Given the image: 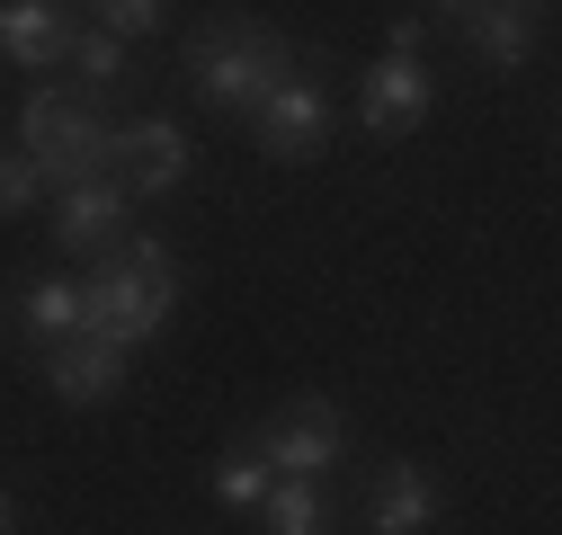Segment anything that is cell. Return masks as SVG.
<instances>
[{"mask_svg":"<svg viewBox=\"0 0 562 535\" xmlns=\"http://www.w3.org/2000/svg\"><path fill=\"white\" fill-rule=\"evenodd\" d=\"M170 312H179V268H170V250H161V241H116L108 268L81 286V340L144 349Z\"/></svg>","mask_w":562,"mask_h":535,"instance_id":"obj_1","label":"cell"},{"mask_svg":"<svg viewBox=\"0 0 562 535\" xmlns=\"http://www.w3.org/2000/svg\"><path fill=\"white\" fill-rule=\"evenodd\" d=\"M188 81L224 107H259L277 81H295V45L277 36L268 19H233V27H196L188 36Z\"/></svg>","mask_w":562,"mask_h":535,"instance_id":"obj_2","label":"cell"},{"mask_svg":"<svg viewBox=\"0 0 562 535\" xmlns=\"http://www.w3.org/2000/svg\"><path fill=\"white\" fill-rule=\"evenodd\" d=\"M19 144L36 161V179H108V116L81 107V90H36L19 107Z\"/></svg>","mask_w":562,"mask_h":535,"instance_id":"obj_3","label":"cell"},{"mask_svg":"<svg viewBox=\"0 0 562 535\" xmlns=\"http://www.w3.org/2000/svg\"><path fill=\"white\" fill-rule=\"evenodd\" d=\"M268 474H286V482H322L330 464L348 455V420H339V401H322V392H304L295 411H277L268 429H259V446H250Z\"/></svg>","mask_w":562,"mask_h":535,"instance_id":"obj_4","label":"cell"},{"mask_svg":"<svg viewBox=\"0 0 562 535\" xmlns=\"http://www.w3.org/2000/svg\"><path fill=\"white\" fill-rule=\"evenodd\" d=\"M108 179L125 196H161L188 179V134L170 116H134V125H108Z\"/></svg>","mask_w":562,"mask_h":535,"instance_id":"obj_5","label":"cell"},{"mask_svg":"<svg viewBox=\"0 0 562 535\" xmlns=\"http://www.w3.org/2000/svg\"><path fill=\"white\" fill-rule=\"evenodd\" d=\"M250 144L268 152V161H313L322 144H330V107H322V90L295 72V81H277L259 107H250Z\"/></svg>","mask_w":562,"mask_h":535,"instance_id":"obj_6","label":"cell"},{"mask_svg":"<svg viewBox=\"0 0 562 535\" xmlns=\"http://www.w3.org/2000/svg\"><path fill=\"white\" fill-rule=\"evenodd\" d=\"M125 206H134V196L116 179H72L63 206H54V241L63 250H116L125 241Z\"/></svg>","mask_w":562,"mask_h":535,"instance_id":"obj_7","label":"cell"},{"mask_svg":"<svg viewBox=\"0 0 562 535\" xmlns=\"http://www.w3.org/2000/svg\"><path fill=\"white\" fill-rule=\"evenodd\" d=\"M45 384H54L63 401H81V411H90V401H108V392L125 384V349L81 340V330H72V340H54V349H45Z\"/></svg>","mask_w":562,"mask_h":535,"instance_id":"obj_8","label":"cell"},{"mask_svg":"<svg viewBox=\"0 0 562 535\" xmlns=\"http://www.w3.org/2000/svg\"><path fill=\"white\" fill-rule=\"evenodd\" d=\"M72 19L54 10V0H0V54L10 62H27V72H45V62H63L72 54Z\"/></svg>","mask_w":562,"mask_h":535,"instance_id":"obj_9","label":"cell"},{"mask_svg":"<svg viewBox=\"0 0 562 535\" xmlns=\"http://www.w3.org/2000/svg\"><path fill=\"white\" fill-rule=\"evenodd\" d=\"M429 116V72H419V54H384L375 81H367V134H411Z\"/></svg>","mask_w":562,"mask_h":535,"instance_id":"obj_10","label":"cell"},{"mask_svg":"<svg viewBox=\"0 0 562 535\" xmlns=\"http://www.w3.org/2000/svg\"><path fill=\"white\" fill-rule=\"evenodd\" d=\"M375 535H429L438 526V482L419 474V464H393V474L375 482Z\"/></svg>","mask_w":562,"mask_h":535,"instance_id":"obj_11","label":"cell"},{"mask_svg":"<svg viewBox=\"0 0 562 535\" xmlns=\"http://www.w3.org/2000/svg\"><path fill=\"white\" fill-rule=\"evenodd\" d=\"M456 27H464V45L491 62V72H518V62L536 54V36H527V19H518V0H473Z\"/></svg>","mask_w":562,"mask_h":535,"instance_id":"obj_12","label":"cell"},{"mask_svg":"<svg viewBox=\"0 0 562 535\" xmlns=\"http://www.w3.org/2000/svg\"><path fill=\"white\" fill-rule=\"evenodd\" d=\"M259 526H268V535H322V526H330V517H322V482H286V474H277L268 500H259Z\"/></svg>","mask_w":562,"mask_h":535,"instance_id":"obj_13","label":"cell"},{"mask_svg":"<svg viewBox=\"0 0 562 535\" xmlns=\"http://www.w3.org/2000/svg\"><path fill=\"white\" fill-rule=\"evenodd\" d=\"M19 321L36 330V340H72V330H81V286H72V277H45V286L19 304Z\"/></svg>","mask_w":562,"mask_h":535,"instance_id":"obj_14","label":"cell"},{"mask_svg":"<svg viewBox=\"0 0 562 535\" xmlns=\"http://www.w3.org/2000/svg\"><path fill=\"white\" fill-rule=\"evenodd\" d=\"M268 482H277V474H268L259 455H233V464H215V500H224V509H259V500H268Z\"/></svg>","mask_w":562,"mask_h":535,"instance_id":"obj_15","label":"cell"},{"mask_svg":"<svg viewBox=\"0 0 562 535\" xmlns=\"http://www.w3.org/2000/svg\"><path fill=\"white\" fill-rule=\"evenodd\" d=\"M161 10H170V0H99V27L108 36H153Z\"/></svg>","mask_w":562,"mask_h":535,"instance_id":"obj_16","label":"cell"},{"mask_svg":"<svg viewBox=\"0 0 562 535\" xmlns=\"http://www.w3.org/2000/svg\"><path fill=\"white\" fill-rule=\"evenodd\" d=\"M72 54H81V72H90V81H116V72H125V36H108V27L72 36Z\"/></svg>","mask_w":562,"mask_h":535,"instance_id":"obj_17","label":"cell"},{"mask_svg":"<svg viewBox=\"0 0 562 535\" xmlns=\"http://www.w3.org/2000/svg\"><path fill=\"white\" fill-rule=\"evenodd\" d=\"M19 206H36V161H27V152H19V161L0 152V215H19Z\"/></svg>","mask_w":562,"mask_h":535,"instance_id":"obj_18","label":"cell"},{"mask_svg":"<svg viewBox=\"0 0 562 535\" xmlns=\"http://www.w3.org/2000/svg\"><path fill=\"white\" fill-rule=\"evenodd\" d=\"M10 526H19V500H10V491H0V535H10Z\"/></svg>","mask_w":562,"mask_h":535,"instance_id":"obj_19","label":"cell"},{"mask_svg":"<svg viewBox=\"0 0 562 535\" xmlns=\"http://www.w3.org/2000/svg\"><path fill=\"white\" fill-rule=\"evenodd\" d=\"M464 10H473V0H438V19H464Z\"/></svg>","mask_w":562,"mask_h":535,"instance_id":"obj_20","label":"cell"}]
</instances>
